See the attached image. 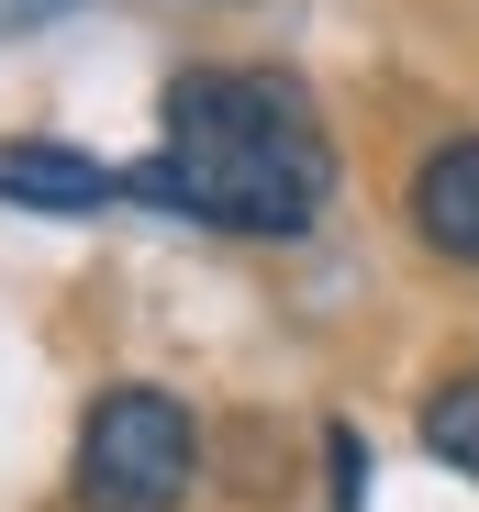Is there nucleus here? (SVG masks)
Wrapping results in <instances>:
<instances>
[{"instance_id": "nucleus-1", "label": "nucleus", "mask_w": 479, "mask_h": 512, "mask_svg": "<svg viewBox=\"0 0 479 512\" xmlns=\"http://www.w3.org/2000/svg\"><path fill=\"white\" fill-rule=\"evenodd\" d=\"M123 201H156L179 223L290 245L335 201V134L301 78L279 67H179L168 78V145L123 167Z\"/></svg>"}, {"instance_id": "nucleus-2", "label": "nucleus", "mask_w": 479, "mask_h": 512, "mask_svg": "<svg viewBox=\"0 0 479 512\" xmlns=\"http://www.w3.org/2000/svg\"><path fill=\"white\" fill-rule=\"evenodd\" d=\"M201 479V423L179 390H101L90 423H78V457H67V501L78 512H179Z\"/></svg>"}, {"instance_id": "nucleus-3", "label": "nucleus", "mask_w": 479, "mask_h": 512, "mask_svg": "<svg viewBox=\"0 0 479 512\" xmlns=\"http://www.w3.org/2000/svg\"><path fill=\"white\" fill-rule=\"evenodd\" d=\"M402 212H413V234L446 256V268H479V134H446V145L413 167Z\"/></svg>"}, {"instance_id": "nucleus-4", "label": "nucleus", "mask_w": 479, "mask_h": 512, "mask_svg": "<svg viewBox=\"0 0 479 512\" xmlns=\"http://www.w3.org/2000/svg\"><path fill=\"white\" fill-rule=\"evenodd\" d=\"M0 201H12V212H101V201H123V167L78 156V145L12 134V145H0Z\"/></svg>"}, {"instance_id": "nucleus-5", "label": "nucleus", "mask_w": 479, "mask_h": 512, "mask_svg": "<svg viewBox=\"0 0 479 512\" xmlns=\"http://www.w3.org/2000/svg\"><path fill=\"white\" fill-rule=\"evenodd\" d=\"M424 457L457 468V479H479V368L446 379V390H424Z\"/></svg>"}, {"instance_id": "nucleus-6", "label": "nucleus", "mask_w": 479, "mask_h": 512, "mask_svg": "<svg viewBox=\"0 0 479 512\" xmlns=\"http://www.w3.org/2000/svg\"><path fill=\"white\" fill-rule=\"evenodd\" d=\"M324 468H335V512H357V490H368V446L346 435V423L324 435Z\"/></svg>"}, {"instance_id": "nucleus-7", "label": "nucleus", "mask_w": 479, "mask_h": 512, "mask_svg": "<svg viewBox=\"0 0 479 512\" xmlns=\"http://www.w3.org/2000/svg\"><path fill=\"white\" fill-rule=\"evenodd\" d=\"M12 12H67V0H12Z\"/></svg>"}]
</instances>
